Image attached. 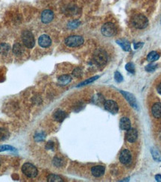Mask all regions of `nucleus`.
I'll use <instances>...</instances> for the list:
<instances>
[{
	"label": "nucleus",
	"instance_id": "15",
	"mask_svg": "<svg viewBox=\"0 0 161 182\" xmlns=\"http://www.w3.org/2000/svg\"><path fill=\"white\" fill-rule=\"evenodd\" d=\"M152 113L155 118H161V103L158 102L152 106Z\"/></svg>",
	"mask_w": 161,
	"mask_h": 182
},
{
	"label": "nucleus",
	"instance_id": "21",
	"mask_svg": "<svg viewBox=\"0 0 161 182\" xmlns=\"http://www.w3.org/2000/svg\"><path fill=\"white\" fill-rule=\"evenodd\" d=\"M160 58V54L158 52H155V51H153V52H151L147 56V60L148 61L150 62H154L157 60H158Z\"/></svg>",
	"mask_w": 161,
	"mask_h": 182
},
{
	"label": "nucleus",
	"instance_id": "32",
	"mask_svg": "<svg viewBox=\"0 0 161 182\" xmlns=\"http://www.w3.org/2000/svg\"><path fill=\"white\" fill-rule=\"evenodd\" d=\"M72 75H74L75 77H80L82 76V70L81 68H76L73 70L72 72Z\"/></svg>",
	"mask_w": 161,
	"mask_h": 182
},
{
	"label": "nucleus",
	"instance_id": "11",
	"mask_svg": "<svg viewBox=\"0 0 161 182\" xmlns=\"http://www.w3.org/2000/svg\"><path fill=\"white\" fill-rule=\"evenodd\" d=\"M54 18V13L50 10H45L41 13V20L43 23H49Z\"/></svg>",
	"mask_w": 161,
	"mask_h": 182
},
{
	"label": "nucleus",
	"instance_id": "28",
	"mask_svg": "<svg viewBox=\"0 0 161 182\" xmlns=\"http://www.w3.org/2000/svg\"><path fill=\"white\" fill-rule=\"evenodd\" d=\"M5 151H12V152H14V151H16V149L13 148V146H11L8 145L0 146V152H5Z\"/></svg>",
	"mask_w": 161,
	"mask_h": 182
},
{
	"label": "nucleus",
	"instance_id": "6",
	"mask_svg": "<svg viewBox=\"0 0 161 182\" xmlns=\"http://www.w3.org/2000/svg\"><path fill=\"white\" fill-rule=\"evenodd\" d=\"M117 27L112 22H107L102 27V33L105 37H113L117 34Z\"/></svg>",
	"mask_w": 161,
	"mask_h": 182
},
{
	"label": "nucleus",
	"instance_id": "22",
	"mask_svg": "<svg viewBox=\"0 0 161 182\" xmlns=\"http://www.w3.org/2000/svg\"><path fill=\"white\" fill-rule=\"evenodd\" d=\"M10 133L9 131L4 128H0V141H4L6 140L7 138H9Z\"/></svg>",
	"mask_w": 161,
	"mask_h": 182
},
{
	"label": "nucleus",
	"instance_id": "2",
	"mask_svg": "<svg viewBox=\"0 0 161 182\" xmlns=\"http://www.w3.org/2000/svg\"><path fill=\"white\" fill-rule=\"evenodd\" d=\"M22 43L27 48H33L35 45V40L32 33L29 31H24L22 34Z\"/></svg>",
	"mask_w": 161,
	"mask_h": 182
},
{
	"label": "nucleus",
	"instance_id": "25",
	"mask_svg": "<svg viewBox=\"0 0 161 182\" xmlns=\"http://www.w3.org/2000/svg\"><path fill=\"white\" fill-rule=\"evenodd\" d=\"M98 77L99 76H94V77H92V78H89V79H87V80L84 81V82H82L81 84H78V86H77V88H78V87H82V86H84V85H87V84H90V83H92V82H93L94 81H96V79H98Z\"/></svg>",
	"mask_w": 161,
	"mask_h": 182
},
{
	"label": "nucleus",
	"instance_id": "23",
	"mask_svg": "<svg viewBox=\"0 0 161 182\" xmlns=\"http://www.w3.org/2000/svg\"><path fill=\"white\" fill-rule=\"evenodd\" d=\"M151 152H152V157L156 161L160 162L161 161V154L157 149H151Z\"/></svg>",
	"mask_w": 161,
	"mask_h": 182
},
{
	"label": "nucleus",
	"instance_id": "18",
	"mask_svg": "<svg viewBox=\"0 0 161 182\" xmlns=\"http://www.w3.org/2000/svg\"><path fill=\"white\" fill-rule=\"evenodd\" d=\"M117 43L122 47L123 50L127 51V52L131 50V44L125 40H117Z\"/></svg>",
	"mask_w": 161,
	"mask_h": 182
},
{
	"label": "nucleus",
	"instance_id": "26",
	"mask_svg": "<svg viewBox=\"0 0 161 182\" xmlns=\"http://www.w3.org/2000/svg\"><path fill=\"white\" fill-rule=\"evenodd\" d=\"M53 164L57 167H60V166H62L63 165V160L60 157H55L54 158Z\"/></svg>",
	"mask_w": 161,
	"mask_h": 182
},
{
	"label": "nucleus",
	"instance_id": "19",
	"mask_svg": "<svg viewBox=\"0 0 161 182\" xmlns=\"http://www.w3.org/2000/svg\"><path fill=\"white\" fill-rule=\"evenodd\" d=\"M11 50V47L7 43L0 44V54L2 55H7Z\"/></svg>",
	"mask_w": 161,
	"mask_h": 182
},
{
	"label": "nucleus",
	"instance_id": "8",
	"mask_svg": "<svg viewBox=\"0 0 161 182\" xmlns=\"http://www.w3.org/2000/svg\"><path fill=\"white\" fill-rule=\"evenodd\" d=\"M121 93L123 95V96L125 98V99L128 101V102L131 104V106H132L133 108H135L136 110H138V104H137V99L134 97L133 94L128 93V92H125V91H121Z\"/></svg>",
	"mask_w": 161,
	"mask_h": 182
},
{
	"label": "nucleus",
	"instance_id": "27",
	"mask_svg": "<svg viewBox=\"0 0 161 182\" xmlns=\"http://www.w3.org/2000/svg\"><path fill=\"white\" fill-rule=\"evenodd\" d=\"M45 138H46V134L43 132H40V133H37V134L34 135V140H35L37 142H40L44 140Z\"/></svg>",
	"mask_w": 161,
	"mask_h": 182
},
{
	"label": "nucleus",
	"instance_id": "31",
	"mask_svg": "<svg viewBox=\"0 0 161 182\" xmlns=\"http://www.w3.org/2000/svg\"><path fill=\"white\" fill-rule=\"evenodd\" d=\"M114 78L115 80L117 82H122L123 81V77H122V74L120 73H119L118 71H117L114 74Z\"/></svg>",
	"mask_w": 161,
	"mask_h": 182
},
{
	"label": "nucleus",
	"instance_id": "10",
	"mask_svg": "<svg viewBox=\"0 0 161 182\" xmlns=\"http://www.w3.org/2000/svg\"><path fill=\"white\" fill-rule=\"evenodd\" d=\"M126 140H128L129 143H134L137 140V138H138V134L135 128H129L128 130H127L125 134Z\"/></svg>",
	"mask_w": 161,
	"mask_h": 182
},
{
	"label": "nucleus",
	"instance_id": "33",
	"mask_svg": "<svg viewBox=\"0 0 161 182\" xmlns=\"http://www.w3.org/2000/svg\"><path fill=\"white\" fill-rule=\"evenodd\" d=\"M79 22H78V21H72V22H69V28H76V27H78V26H79Z\"/></svg>",
	"mask_w": 161,
	"mask_h": 182
},
{
	"label": "nucleus",
	"instance_id": "9",
	"mask_svg": "<svg viewBox=\"0 0 161 182\" xmlns=\"http://www.w3.org/2000/svg\"><path fill=\"white\" fill-rule=\"evenodd\" d=\"M119 160L122 164H128L131 161V154L128 149H123L119 155Z\"/></svg>",
	"mask_w": 161,
	"mask_h": 182
},
{
	"label": "nucleus",
	"instance_id": "37",
	"mask_svg": "<svg viewBox=\"0 0 161 182\" xmlns=\"http://www.w3.org/2000/svg\"><path fill=\"white\" fill-rule=\"evenodd\" d=\"M157 90H158V93L161 95V83L158 86V88H157Z\"/></svg>",
	"mask_w": 161,
	"mask_h": 182
},
{
	"label": "nucleus",
	"instance_id": "5",
	"mask_svg": "<svg viewBox=\"0 0 161 182\" xmlns=\"http://www.w3.org/2000/svg\"><path fill=\"white\" fill-rule=\"evenodd\" d=\"M133 25L137 28H146L148 24V19L144 15L137 14L133 18Z\"/></svg>",
	"mask_w": 161,
	"mask_h": 182
},
{
	"label": "nucleus",
	"instance_id": "34",
	"mask_svg": "<svg viewBox=\"0 0 161 182\" xmlns=\"http://www.w3.org/2000/svg\"><path fill=\"white\" fill-rule=\"evenodd\" d=\"M46 149H54V143L53 142H48L46 145Z\"/></svg>",
	"mask_w": 161,
	"mask_h": 182
},
{
	"label": "nucleus",
	"instance_id": "3",
	"mask_svg": "<svg viewBox=\"0 0 161 182\" xmlns=\"http://www.w3.org/2000/svg\"><path fill=\"white\" fill-rule=\"evenodd\" d=\"M84 43V38L78 35H71L65 40V44L69 47H78Z\"/></svg>",
	"mask_w": 161,
	"mask_h": 182
},
{
	"label": "nucleus",
	"instance_id": "24",
	"mask_svg": "<svg viewBox=\"0 0 161 182\" xmlns=\"http://www.w3.org/2000/svg\"><path fill=\"white\" fill-rule=\"evenodd\" d=\"M48 181L49 182H62L63 180L61 177L57 175H49L48 176Z\"/></svg>",
	"mask_w": 161,
	"mask_h": 182
},
{
	"label": "nucleus",
	"instance_id": "35",
	"mask_svg": "<svg viewBox=\"0 0 161 182\" xmlns=\"http://www.w3.org/2000/svg\"><path fill=\"white\" fill-rule=\"evenodd\" d=\"M143 43H134V45H133V47H134V48L137 49H139V48H141V47H143Z\"/></svg>",
	"mask_w": 161,
	"mask_h": 182
},
{
	"label": "nucleus",
	"instance_id": "20",
	"mask_svg": "<svg viewBox=\"0 0 161 182\" xmlns=\"http://www.w3.org/2000/svg\"><path fill=\"white\" fill-rule=\"evenodd\" d=\"M23 48L20 43H15L13 47V52L16 55H21L23 52Z\"/></svg>",
	"mask_w": 161,
	"mask_h": 182
},
{
	"label": "nucleus",
	"instance_id": "7",
	"mask_svg": "<svg viewBox=\"0 0 161 182\" xmlns=\"http://www.w3.org/2000/svg\"><path fill=\"white\" fill-rule=\"evenodd\" d=\"M104 108L110 113L116 114L119 111V106L116 102L113 100H107L104 102Z\"/></svg>",
	"mask_w": 161,
	"mask_h": 182
},
{
	"label": "nucleus",
	"instance_id": "17",
	"mask_svg": "<svg viewBox=\"0 0 161 182\" xmlns=\"http://www.w3.org/2000/svg\"><path fill=\"white\" fill-rule=\"evenodd\" d=\"M72 81V78L69 75H63L58 78V84L61 85H67Z\"/></svg>",
	"mask_w": 161,
	"mask_h": 182
},
{
	"label": "nucleus",
	"instance_id": "14",
	"mask_svg": "<svg viewBox=\"0 0 161 182\" xmlns=\"http://www.w3.org/2000/svg\"><path fill=\"white\" fill-rule=\"evenodd\" d=\"M66 117H67V113L62 110H57L53 113V118L55 119V120L59 122V123L63 122L66 119Z\"/></svg>",
	"mask_w": 161,
	"mask_h": 182
},
{
	"label": "nucleus",
	"instance_id": "30",
	"mask_svg": "<svg viewBox=\"0 0 161 182\" xmlns=\"http://www.w3.org/2000/svg\"><path fill=\"white\" fill-rule=\"evenodd\" d=\"M157 67H158V65L157 64H148V65L146 66V70L147 72H154L156 69H157Z\"/></svg>",
	"mask_w": 161,
	"mask_h": 182
},
{
	"label": "nucleus",
	"instance_id": "29",
	"mask_svg": "<svg viewBox=\"0 0 161 182\" xmlns=\"http://www.w3.org/2000/svg\"><path fill=\"white\" fill-rule=\"evenodd\" d=\"M125 69L126 70L129 72L130 73H135V67L133 66V64L132 63H128L125 65Z\"/></svg>",
	"mask_w": 161,
	"mask_h": 182
},
{
	"label": "nucleus",
	"instance_id": "4",
	"mask_svg": "<svg viewBox=\"0 0 161 182\" xmlns=\"http://www.w3.org/2000/svg\"><path fill=\"white\" fill-rule=\"evenodd\" d=\"M22 171L25 175L28 178H35L37 175V169L30 163H26L22 165Z\"/></svg>",
	"mask_w": 161,
	"mask_h": 182
},
{
	"label": "nucleus",
	"instance_id": "16",
	"mask_svg": "<svg viewBox=\"0 0 161 182\" xmlns=\"http://www.w3.org/2000/svg\"><path fill=\"white\" fill-rule=\"evenodd\" d=\"M131 121L128 118H126V117H122V119H120V123H119V126H120L121 129L125 131L128 130L129 128H131Z\"/></svg>",
	"mask_w": 161,
	"mask_h": 182
},
{
	"label": "nucleus",
	"instance_id": "1",
	"mask_svg": "<svg viewBox=\"0 0 161 182\" xmlns=\"http://www.w3.org/2000/svg\"><path fill=\"white\" fill-rule=\"evenodd\" d=\"M95 63L98 66H104L107 61V55L103 49H97L93 55Z\"/></svg>",
	"mask_w": 161,
	"mask_h": 182
},
{
	"label": "nucleus",
	"instance_id": "13",
	"mask_svg": "<svg viewBox=\"0 0 161 182\" xmlns=\"http://www.w3.org/2000/svg\"><path fill=\"white\" fill-rule=\"evenodd\" d=\"M104 172H105V167L103 166H95L91 169L92 175L94 177H96V178L102 176L104 174Z\"/></svg>",
	"mask_w": 161,
	"mask_h": 182
},
{
	"label": "nucleus",
	"instance_id": "12",
	"mask_svg": "<svg viewBox=\"0 0 161 182\" xmlns=\"http://www.w3.org/2000/svg\"><path fill=\"white\" fill-rule=\"evenodd\" d=\"M38 43L41 47L43 48H47L51 45L52 43V40L51 38L49 37L46 34H43L39 37L38 39Z\"/></svg>",
	"mask_w": 161,
	"mask_h": 182
},
{
	"label": "nucleus",
	"instance_id": "36",
	"mask_svg": "<svg viewBox=\"0 0 161 182\" xmlns=\"http://www.w3.org/2000/svg\"><path fill=\"white\" fill-rule=\"evenodd\" d=\"M155 179L157 181L161 182V175H157L155 176Z\"/></svg>",
	"mask_w": 161,
	"mask_h": 182
}]
</instances>
